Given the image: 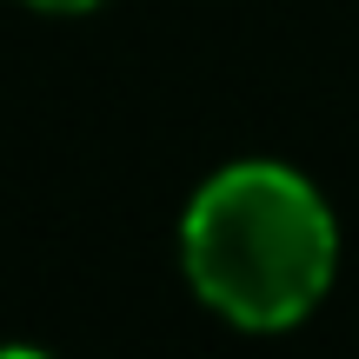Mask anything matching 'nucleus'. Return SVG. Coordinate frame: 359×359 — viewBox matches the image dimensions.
Wrapping results in <instances>:
<instances>
[{"label":"nucleus","instance_id":"f03ea898","mask_svg":"<svg viewBox=\"0 0 359 359\" xmlns=\"http://www.w3.org/2000/svg\"><path fill=\"white\" fill-rule=\"evenodd\" d=\"M27 7H40V13H87V7H100V0H27Z\"/></svg>","mask_w":359,"mask_h":359},{"label":"nucleus","instance_id":"f257e3e1","mask_svg":"<svg viewBox=\"0 0 359 359\" xmlns=\"http://www.w3.org/2000/svg\"><path fill=\"white\" fill-rule=\"evenodd\" d=\"M180 259L219 320L280 333L326 299L339 226L306 173L280 160H240L193 193L180 219Z\"/></svg>","mask_w":359,"mask_h":359}]
</instances>
